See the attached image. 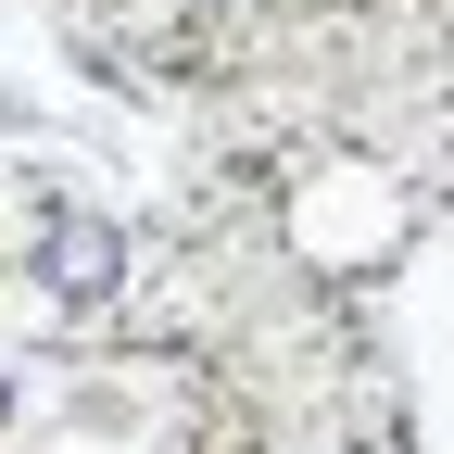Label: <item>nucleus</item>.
I'll return each instance as SVG.
<instances>
[{"mask_svg":"<svg viewBox=\"0 0 454 454\" xmlns=\"http://www.w3.org/2000/svg\"><path fill=\"white\" fill-rule=\"evenodd\" d=\"M38 291L64 316H101L114 291H127V227L114 215H51L38 227Z\"/></svg>","mask_w":454,"mask_h":454,"instance_id":"1","label":"nucleus"}]
</instances>
